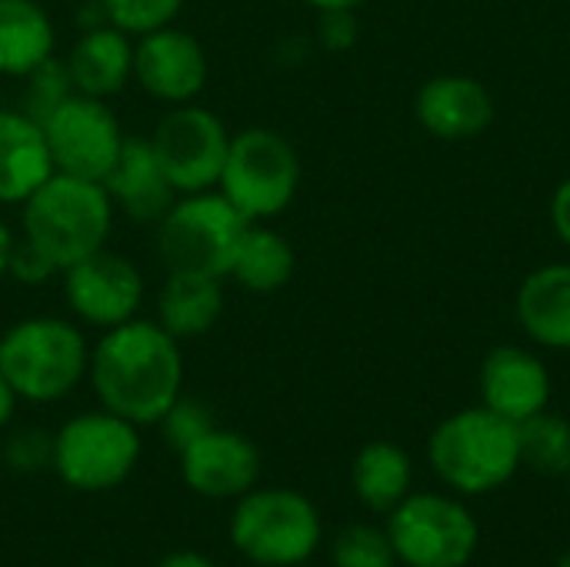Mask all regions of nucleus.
I'll return each instance as SVG.
<instances>
[{
	"instance_id": "473e14b6",
	"label": "nucleus",
	"mask_w": 570,
	"mask_h": 567,
	"mask_svg": "<svg viewBox=\"0 0 570 567\" xmlns=\"http://www.w3.org/2000/svg\"><path fill=\"white\" fill-rule=\"evenodd\" d=\"M548 214H551V227H554L558 241L570 251V177H564V180L554 187Z\"/></svg>"
},
{
	"instance_id": "f704fd0d",
	"label": "nucleus",
	"mask_w": 570,
	"mask_h": 567,
	"mask_svg": "<svg viewBox=\"0 0 570 567\" xmlns=\"http://www.w3.org/2000/svg\"><path fill=\"white\" fill-rule=\"evenodd\" d=\"M13 408H17V391L7 384V378L0 374V428L13 418Z\"/></svg>"
},
{
	"instance_id": "412c9836",
	"label": "nucleus",
	"mask_w": 570,
	"mask_h": 567,
	"mask_svg": "<svg viewBox=\"0 0 570 567\" xmlns=\"http://www.w3.org/2000/svg\"><path fill=\"white\" fill-rule=\"evenodd\" d=\"M57 30L40 0H0V77L23 80L53 57Z\"/></svg>"
},
{
	"instance_id": "423d86ee",
	"label": "nucleus",
	"mask_w": 570,
	"mask_h": 567,
	"mask_svg": "<svg viewBox=\"0 0 570 567\" xmlns=\"http://www.w3.org/2000/svg\"><path fill=\"white\" fill-rule=\"evenodd\" d=\"M301 187V157L274 127H247L230 134L217 190L250 221L264 224L291 207Z\"/></svg>"
},
{
	"instance_id": "20e7f679",
	"label": "nucleus",
	"mask_w": 570,
	"mask_h": 567,
	"mask_svg": "<svg viewBox=\"0 0 570 567\" xmlns=\"http://www.w3.org/2000/svg\"><path fill=\"white\" fill-rule=\"evenodd\" d=\"M90 364V348L73 321L40 314L23 317L0 334V374L17 398L47 404L67 398Z\"/></svg>"
},
{
	"instance_id": "4be33fe9",
	"label": "nucleus",
	"mask_w": 570,
	"mask_h": 567,
	"mask_svg": "<svg viewBox=\"0 0 570 567\" xmlns=\"http://www.w3.org/2000/svg\"><path fill=\"white\" fill-rule=\"evenodd\" d=\"M224 314V291L217 277L167 274L157 297V324L177 341L207 334Z\"/></svg>"
},
{
	"instance_id": "f257e3e1",
	"label": "nucleus",
	"mask_w": 570,
	"mask_h": 567,
	"mask_svg": "<svg viewBox=\"0 0 570 567\" xmlns=\"http://www.w3.org/2000/svg\"><path fill=\"white\" fill-rule=\"evenodd\" d=\"M87 378L104 411L130 424H157L184 391L180 341L157 321L130 317L90 348Z\"/></svg>"
},
{
	"instance_id": "ddd939ff",
	"label": "nucleus",
	"mask_w": 570,
	"mask_h": 567,
	"mask_svg": "<svg viewBox=\"0 0 570 567\" xmlns=\"http://www.w3.org/2000/svg\"><path fill=\"white\" fill-rule=\"evenodd\" d=\"M207 77L210 63L204 43L180 27L167 23L134 40V80L147 97L167 107L194 104Z\"/></svg>"
},
{
	"instance_id": "dca6fc26",
	"label": "nucleus",
	"mask_w": 570,
	"mask_h": 567,
	"mask_svg": "<svg viewBox=\"0 0 570 567\" xmlns=\"http://www.w3.org/2000/svg\"><path fill=\"white\" fill-rule=\"evenodd\" d=\"M180 475L204 498H240L261 475V451L237 431L210 428L180 451Z\"/></svg>"
},
{
	"instance_id": "7c9ffc66",
	"label": "nucleus",
	"mask_w": 570,
	"mask_h": 567,
	"mask_svg": "<svg viewBox=\"0 0 570 567\" xmlns=\"http://www.w3.org/2000/svg\"><path fill=\"white\" fill-rule=\"evenodd\" d=\"M53 274H60V271L43 251H37L27 237L13 241V251H10V261H7V277H13L17 284H27V287H40Z\"/></svg>"
},
{
	"instance_id": "5701e85b",
	"label": "nucleus",
	"mask_w": 570,
	"mask_h": 567,
	"mask_svg": "<svg viewBox=\"0 0 570 567\" xmlns=\"http://www.w3.org/2000/svg\"><path fill=\"white\" fill-rule=\"evenodd\" d=\"M351 485L361 505H367L377 515H391L414 488L411 454L394 441H371L354 458Z\"/></svg>"
},
{
	"instance_id": "a878e982",
	"label": "nucleus",
	"mask_w": 570,
	"mask_h": 567,
	"mask_svg": "<svg viewBox=\"0 0 570 567\" xmlns=\"http://www.w3.org/2000/svg\"><path fill=\"white\" fill-rule=\"evenodd\" d=\"M23 114H30L37 124H43L70 94H73V80L67 74V63L60 57H50L47 63H40L33 74L23 77Z\"/></svg>"
},
{
	"instance_id": "f8f14e48",
	"label": "nucleus",
	"mask_w": 570,
	"mask_h": 567,
	"mask_svg": "<svg viewBox=\"0 0 570 567\" xmlns=\"http://www.w3.org/2000/svg\"><path fill=\"white\" fill-rule=\"evenodd\" d=\"M63 274V297L77 321L90 328H117L130 317H137L144 304V277L137 264H130L124 254H114L100 247L97 254L70 264Z\"/></svg>"
},
{
	"instance_id": "cd10ccee",
	"label": "nucleus",
	"mask_w": 570,
	"mask_h": 567,
	"mask_svg": "<svg viewBox=\"0 0 570 567\" xmlns=\"http://www.w3.org/2000/svg\"><path fill=\"white\" fill-rule=\"evenodd\" d=\"M334 567H397V555L387 531L351 525L334 541Z\"/></svg>"
},
{
	"instance_id": "9d476101",
	"label": "nucleus",
	"mask_w": 570,
	"mask_h": 567,
	"mask_svg": "<svg viewBox=\"0 0 570 567\" xmlns=\"http://www.w3.org/2000/svg\"><path fill=\"white\" fill-rule=\"evenodd\" d=\"M147 140L177 194H200L217 187L230 134L214 110L177 104L157 120Z\"/></svg>"
},
{
	"instance_id": "f03ea898",
	"label": "nucleus",
	"mask_w": 570,
	"mask_h": 567,
	"mask_svg": "<svg viewBox=\"0 0 570 567\" xmlns=\"http://www.w3.org/2000/svg\"><path fill=\"white\" fill-rule=\"evenodd\" d=\"M428 465L434 478L461 498L491 495L521 471L518 424L484 404L454 411L431 431Z\"/></svg>"
},
{
	"instance_id": "9b49d317",
	"label": "nucleus",
	"mask_w": 570,
	"mask_h": 567,
	"mask_svg": "<svg viewBox=\"0 0 570 567\" xmlns=\"http://www.w3.org/2000/svg\"><path fill=\"white\" fill-rule=\"evenodd\" d=\"M40 127L53 157V170L97 184H104V177L114 170L127 140L107 100L77 90Z\"/></svg>"
},
{
	"instance_id": "a211bd4d",
	"label": "nucleus",
	"mask_w": 570,
	"mask_h": 567,
	"mask_svg": "<svg viewBox=\"0 0 570 567\" xmlns=\"http://www.w3.org/2000/svg\"><path fill=\"white\" fill-rule=\"evenodd\" d=\"M521 331L544 351H570V261L534 267L514 297Z\"/></svg>"
},
{
	"instance_id": "f3484780",
	"label": "nucleus",
	"mask_w": 570,
	"mask_h": 567,
	"mask_svg": "<svg viewBox=\"0 0 570 567\" xmlns=\"http://www.w3.org/2000/svg\"><path fill=\"white\" fill-rule=\"evenodd\" d=\"M104 190L114 201V211L127 214L137 224H157L167 207L180 197L167 180L147 137H127L114 170L104 177Z\"/></svg>"
},
{
	"instance_id": "2eb2a0df",
	"label": "nucleus",
	"mask_w": 570,
	"mask_h": 567,
	"mask_svg": "<svg viewBox=\"0 0 570 567\" xmlns=\"http://www.w3.org/2000/svg\"><path fill=\"white\" fill-rule=\"evenodd\" d=\"M414 117L431 137L458 144L481 137L494 124L498 107L491 90L478 77L438 74L421 84L414 97Z\"/></svg>"
},
{
	"instance_id": "7ed1b4c3",
	"label": "nucleus",
	"mask_w": 570,
	"mask_h": 567,
	"mask_svg": "<svg viewBox=\"0 0 570 567\" xmlns=\"http://www.w3.org/2000/svg\"><path fill=\"white\" fill-rule=\"evenodd\" d=\"M114 201L97 180L70 177L53 170L23 204L20 224L23 237L43 251L57 271L107 247L114 231Z\"/></svg>"
},
{
	"instance_id": "bb28decb",
	"label": "nucleus",
	"mask_w": 570,
	"mask_h": 567,
	"mask_svg": "<svg viewBox=\"0 0 570 567\" xmlns=\"http://www.w3.org/2000/svg\"><path fill=\"white\" fill-rule=\"evenodd\" d=\"M97 3H100L107 23L130 33L134 40L174 23V17L184 7V0H97Z\"/></svg>"
},
{
	"instance_id": "4468645a",
	"label": "nucleus",
	"mask_w": 570,
	"mask_h": 567,
	"mask_svg": "<svg viewBox=\"0 0 570 567\" xmlns=\"http://www.w3.org/2000/svg\"><path fill=\"white\" fill-rule=\"evenodd\" d=\"M481 404L511 424H521L551 404V371L544 358L521 344H498L481 364Z\"/></svg>"
},
{
	"instance_id": "6ab92c4d",
	"label": "nucleus",
	"mask_w": 570,
	"mask_h": 567,
	"mask_svg": "<svg viewBox=\"0 0 570 567\" xmlns=\"http://www.w3.org/2000/svg\"><path fill=\"white\" fill-rule=\"evenodd\" d=\"M63 63L77 94L107 100L134 80V37L114 23L90 27L73 40Z\"/></svg>"
},
{
	"instance_id": "4c0bfd02",
	"label": "nucleus",
	"mask_w": 570,
	"mask_h": 567,
	"mask_svg": "<svg viewBox=\"0 0 570 567\" xmlns=\"http://www.w3.org/2000/svg\"><path fill=\"white\" fill-rule=\"evenodd\" d=\"M554 567H570V548L564 551V555H561V558H558V565Z\"/></svg>"
},
{
	"instance_id": "1a4fd4ad",
	"label": "nucleus",
	"mask_w": 570,
	"mask_h": 567,
	"mask_svg": "<svg viewBox=\"0 0 570 567\" xmlns=\"http://www.w3.org/2000/svg\"><path fill=\"white\" fill-rule=\"evenodd\" d=\"M140 458L137 424L114 411H87L53 434V471L77 491H107L130 478Z\"/></svg>"
},
{
	"instance_id": "2f4dec72",
	"label": "nucleus",
	"mask_w": 570,
	"mask_h": 567,
	"mask_svg": "<svg viewBox=\"0 0 570 567\" xmlns=\"http://www.w3.org/2000/svg\"><path fill=\"white\" fill-rule=\"evenodd\" d=\"M357 10H321L317 13V40L331 53H344L357 43Z\"/></svg>"
},
{
	"instance_id": "39448f33",
	"label": "nucleus",
	"mask_w": 570,
	"mask_h": 567,
	"mask_svg": "<svg viewBox=\"0 0 570 567\" xmlns=\"http://www.w3.org/2000/svg\"><path fill=\"white\" fill-rule=\"evenodd\" d=\"M250 221L217 190L180 194L157 221V254L167 274L230 277Z\"/></svg>"
},
{
	"instance_id": "c85d7f7f",
	"label": "nucleus",
	"mask_w": 570,
	"mask_h": 567,
	"mask_svg": "<svg viewBox=\"0 0 570 567\" xmlns=\"http://www.w3.org/2000/svg\"><path fill=\"white\" fill-rule=\"evenodd\" d=\"M157 424H164V438H167V444H170L177 454H180L187 444H194L197 438H204L210 428H217V424H214V414H210L200 401L184 398V394L170 404V411H167Z\"/></svg>"
},
{
	"instance_id": "6e6552de",
	"label": "nucleus",
	"mask_w": 570,
	"mask_h": 567,
	"mask_svg": "<svg viewBox=\"0 0 570 567\" xmlns=\"http://www.w3.org/2000/svg\"><path fill=\"white\" fill-rule=\"evenodd\" d=\"M387 538L407 567H468L478 555L481 528L464 501L421 491L387 515Z\"/></svg>"
},
{
	"instance_id": "393cba45",
	"label": "nucleus",
	"mask_w": 570,
	"mask_h": 567,
	"mask_svg": "<svg viewBox=\"0 0 570 567\" xmlns=\"http://www.w3.org/2000/svg\"><path fill=\"white\" fill-rule=\"evenodd\" d=\"M521 441V465L544 478H561L570 471V421L541 411L518 424Z\"/></svg>"
},
{
	"instance_id": "58836bf2",
	"label": "nucleus",
	"mask_w": 570,
	"mask_h": 567,
	"mask_svg": "<svg viewBox=\"0 0 570 567\" xmlns=\"http://www.w3.org/2000/svg\"><path fill=\"white\" fill-rule=\"evenodd\" d=\"M568 485H570V471H568Z\"/></svg>"
},
{
	"instance_id": "e433bc0d",
	"label": "nucleus",
	"mask_w": 570,
	"mask_h": 567,
	"mask_svg": "<svg viewBox=\"0 0 570 567\" xmlns=\"http://www.w3.org/2000/svg\"><path fill=\"white\" fill-rule=\"evenodd\" d=\"M13 234H10V227L0 221V277H7V261H10V251H13Z\"/></svg>"
},
{
	"instance_id": "0eeeda50",
	"label": "nucleus",
	"mask_w": 570,
	"mask_h": 567,
	"mask_svg": "<svg viewBox=\"0 0 570 567\" xmlns=\"http://www.w3.org/2000/svg\"><path fill=\"white\" fill-rule=\"evenodd\" d=\"M230 541L261 567L304 565L321 545V515L301 491L250 488L234 508Z\"/></svg>"
},
{
	"instance_id": "c9c22d12",
	"label": "nucleus",
	"mask_w": 570,
	"mask_h": 567,
	"mask_svg": "<svg viewBox=\"0 0 570 567\" xmlns=\"http://www.w3.org/2000/svg\"><path fill=\"white\" fill-rule=\"evenodd\" d=\"M304 3H311L321 13V10H361L367 0H304Z\"/></svg>"
},
{
	"instance_id": "aec40b11",
	"label": "nucleus",
	"mask_w": 570,
	"mask_h": 567,
	"mask_svg": "<svg viewBox=\"0 0 570 567\" xmlns=\"http://www.w3.org/2000/svg\"><path fill=\"white\" fill-rule=\"evenodd\" d=\"M50 174L43 127L23 110L0 107V204H23Z\"/></svg>"
},
{
	"instance_id": "c756f323",
	"label": "nucleus",
	"mask_w": 570,
	"mask_h": 567,
	"mask_svg": "<svg viewBox=\"0 0 570 567\" xmlns=\"http://www.w3.org/2000/svg\"><path fill=\"white\" fill-rule=\"evenodd\" d=\"M7 465L13 471H40L53 461V438L40 428H27L7 441Z\"/></svg>"
},
{
	"instance_id": "b1692460",
	"label": "nucleus",
	"mask_w": 570,
	"mask_h": 567,
	"mask_svg": "<svg viewBox=\"0 0 570 567\" xmlns=\"http://www.w3.org/2000/svg\"><path fill=\"white\" fill-rule=\"evenodd\" d=\"M294 267H297V257H294L291 241L267 224H250L237 251L230 277L250 294H274L294 277Z\"/></svg>"
},
{
	"instance_id": "72a5a7b5",
	"label": "nucleus",
	"mask_w": 570,
	"mask_h": 567,
	"mask_svg": "<svg viewBox=\"0 0 570 567\" xmlns=\"http://www.w3.org/2000/svg\"><path fill=\"white\" fill-rule=\"evenodd\" d=\"M157 567H214V561H207L197 551H174V555H167Z\"/></svg>"
}]
</instances>
